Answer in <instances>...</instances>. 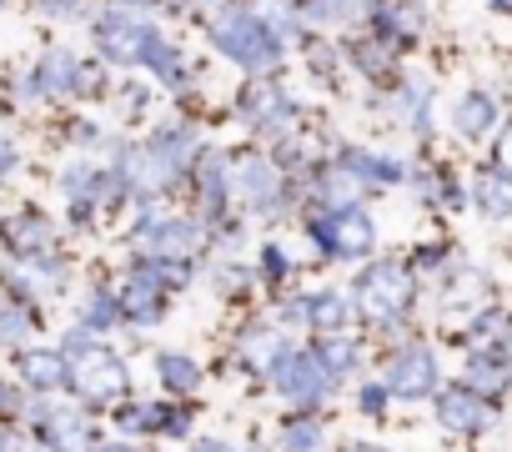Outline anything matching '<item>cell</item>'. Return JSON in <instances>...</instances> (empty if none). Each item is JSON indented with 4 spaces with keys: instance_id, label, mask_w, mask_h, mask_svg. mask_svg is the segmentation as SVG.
Returning <instances> with one entry per match:
<instances>
[{
    "instance_id": "obj_1",
    "label": "cell",
    "mask_w": 512,
    "mask_h": 452,
    "mask_svg": "<svg viewBox=\"0 0 512 452\" xmlns=\"http://www.w3.org/2000/svg\"><path fill=\"white\" fill-rule=\"evenodd\" d=\"M206 26H211V46H216L231 66H241V71H251V76L277 71V61L287 56V46L267 31V21L256 16L251 6H226V11L211 16Z\"/></svg>"
},
{
    "instance_id": "obj_2",
    "label": "cell",
    "mask_w": 512,
    "mask_h": 452,
    "mask_svg": "<svg viewBox=\"0 0 512 452\" xmlns=\"http://www.w3.org/2000/svg\"><path fill=\"white\" fill-rule=\"evenodd\" d=\"M236 116H241L251 131L277 136V131H287V126H292L297 101L277 86V76H251V81H246V91H241V101H236Z\"/></svg>"
},
{
    "instance_id": "obj_3",
    "label": "cell",
    "mask_w": 512,
    "mask_h": 452,
    "mask_svg": "<svg viewBox=\"0 0 512 452\" xmlns=\"http://www.w3.org/2000/svg\"><path fill=\"white\" fill-rule=\"evenodd\" d=\"M146 36H151V21H141V11H126V6H111L96 21V46L111 66H136Z\"/></svg>"
},
{
    "instance_id": "obj_4",
    "label": "cell",
    "mask_w": 512,
    "mask_h": 452,
    "mask_svg": "<svg viewBox=\"0 0 512 452\" xmlns=\"http://www.w3.org/2000/svg\"><path fill=\"white\" fill-rule=\"evenodd\" d=\"M36 81H41V91H46V96H91V91L101 86V71H96V66H86L76 51L51 46V51L36 61Z\"/></svg>"
},
{
    "instance_id": "obj_5",
    "label": "cell",
    "mask_w": 512,
    "mask_h": 452,
    "mask_svg": "<svg viewBox=\"0 0 512 452\" xmlns=\"http://www.w3.org/2000/svg\"><path fill=\"white\" fill-rule=\"evenodd\" d=\"M407 302H412V277H407L402 267H372V272L357 282V307H362L367 317H377V322L402 317Z\"/></svg>"
},
{
    "instance_id": "obj_6",
    "label": "cell",
    "mask_w": 512,
    "mask_h": 452,
    "mask_svg": "<svg viewBox=\"0 0 512 452\" xmlns=\"http://www.w3.org/2000/svg\"><path fill=\"white\" fill-rule=\"evenodd\" d=\"M312 242L332 257H367L372 252V221L357 206H342V211L312 221Z\"/></svg>"
},
{
    "instance_id": "obj_7",
    "label": "cell",
    "mask_w": 512,
    "mask_h": 452,
    "mask_svg": "<svg viewBox=\"0 0 512 452\" xmlns=\"http://www.w3.org/2000/svg\"><path fill=\"white\" fill-rule=\"evenodd\" d=\"M66 377H71L76 392L91 397V402H116V397H126V367H121L116 352H106V347H91L86 357H76Z\"/></svg>"
},
{
    "instance_id": "obj_8",
    "label": "cell",
    "mask_w": 512,
    "mask_h": 452,
    "mask_svg": "<svg viewBox=\"0 0 512 452\" xmlns=\"http://www.w3.org/2000/svg\"><path fill=\"white\" fill-rule=\"evenodd\" d=\"M136 242L156 262H186L201 247V226L196 221H181V216H166V221H146L141 232H136Z\"/></svg>"
},
{
    "instance_id": "obj_9",
    "label": "cell",
    "mask_w": 512,
    "mask_h": 452,
    "mask_svg": "<svg viewBox=\"0 0 512 452\" xmlns=\"http://www.w3.org/2000/svg\"><path fill=\"white\" fill-rule=\"evenodd\" d=\"M272 377H277V387H282L292 402H322V397H327V387L337 382V377L322 367V357H317V352H287V357H282V367H277Z\"/></svg>"
},
{
    "instance_id": "obj_10",
    "label": "cell",
    "mask_w": 512,
    "mask_h": 452,
    "mask_svg": "<svg viewBox=\"0 0 512 452\" xmlns=\"http://www.w3.org/2000/svg\"><path fill=\"white\" fill-rule=\"evenodd\" d=\"M437 387V362L422 347H407L392 367H387V392L392 397H427Z\"/></svg>"
},
{
    "instance_id": "obj_11",
    "label": "cell",
    "mask_w": 512,
    "mask_h": 452,
    "mask_svg": "<svg viewBox=\"0 0 512 452\" xmlns=\"http://www.w3.org/2000/svg\"><path fill=\"white\" fill-rule=\"evenodd\" d=\"M231 186H236V191H241L251 206H272V201H277V186H282L277 161H267V156H246V161L236 166Z\"/></svg>"
},
{
    "instance_id": "obj_12",
    "label": "cell",
    "mask_w": 512,
    "mask_h": 452,
    "mask_svg": "<svg viewBox=\"0 0 512 452\" xmlns=\"http://www.w3.org/2000/svg\"><path fill=\"white\" fill-rule=\"evenodd\" d=\"M136 66H151V76H156L161 86H171V91H181V86H186V71H191V66H186V56H181V51H176L156 26H151V36H146V46H141V61H136Z\"/></svg>"
},
{
    "instance_id": "obj_13",
    "label": "cell",
    "mask_w": 512,
    "mask_h": 452,
    "mask_svg": "<svg viewBox=\"0 0 512 452\" xmlns=\"http://www.w3.org/2000/svg\"><path fill=\"white\" fill-rule=\"evenodd\" d=\"M287 352H292V347H287V337H282V332H272V327H256V332H246V337L236 342V357H241L251 372H277Z\"/></svg>"
},
{
    "instance_id": "obj_14",
    "label": "cell",
    "mask_w": 512,
    "mask_h": 452,
    "mask_svg": "<svg viewBox=\"0 0 512 452\" xmlns=\"http://www.w3.org/2000/svg\"><path fill=\"white\" fill-rule=\"evenodd\" d=\"M6 247L11 252H26V257H36V252H46L51 247V221L46 216H36V211H26V216H11L6 221Z\"/></svg>"
},
{
    "instance_id": "obj_15",
    "label": "cell",
    "mask_w": 512,
    "mask_h": 452,
    "mask_svg": "<svg viewBox=\"0 0 512 452\" xmlns=\"http://www.w3.org/2000/svg\"><path fill=\"white\" fill-rule=\"evenodd\" d=\"M437 417H442V427H452V432H477V427L487 422V412H482V402H477L472 387H467V392H442Z\"/></svg>"
},
{
    "instance_id": "obj_16",
    "label": "cell",
    "mask_w": 512,
    "mask_h": 452,
    "mask_svg": "<svg viewBox=\"0 0 512 452\" xmlns=\"http://www.w3.org/2000/svg\"><path fill=\"white\" fill-rule=\"evenodd\" d=\"M151 151L161 156V166L176 176L181 166H191L196 161V136L186 131V126H161L156 136H151Z\"/></svg>"
},
{
    "instance_id": "obj_17",
    "label": "cell",
    "mask_w": 512,
    "mask_h": 452,
    "mask_svg": "<svg viewBox=\"0 0 512 452\" xmlns=\"http://www.w3.org/2000/svg\"><path fill=\"white\" fill-rule=\"evenodd\" d=\"M116 312H126L131 322H156V317H161V292H156V282H146V277L136 272V277L121 287Z\"/></svg>"
},
{
    "instance_id": "obj_18",
    "label": "cell",
    "mask_w": 512,
    "mask_h": 452,
    "mask_svg": "<svg viewBox=\"0 0 512 452\" xmlns=\"http://www.w3.org/2000/svg\"><path fill=\"white\" fill-rule=\"evenodd\" d=\"M492 121H497V101H492L487 91H467V96L457 101V131H462L467 141H477L482 131H492Z\"/></svg>"
},
{
    "instance_id": "obj_19",
    "label": "cell",
    "mask_w": 512,
    "mask_h": 452,
    "mask_svg": "<svg viewBox=\"0 0 512 452\" xmlns=\"http://www.w3.org/2000/svg\"><path fill=\"white\" fill-rule=\"evenodd\" d=\"M302 307V317L317 327V332H337V327H347V317H352V302L342 297V292H322V297H307V302H297Z\"/></svg>"
},
{
    "instance_id": "obj_20",
    "label": "cell",
    "mask_w": 512,
    "mask_h": 452,
    "mask_svg": "<svg viewBox=\"0 0 512 452\" xmlns=\"http://www.w3.org/2000/svg\"><path fill=\"white\" fill-rule=\"evenodd\" d=\"M46 437H51L56 452H81L91 442V427L76 412H46Z\"/></svg>"
},
{
    "instance_id": "obj_21",
    "label": "cell",
    "mask_w": 512,
    "mask_h": 452,
    "mask_svg": "<svg viewBox=\"0 0 512 452\" xmlns=\"http://www.w3.org/2000/svg\"><path fill=\"white\" fill-rule=\"evenodd\" d=\"M21 367H26V382H31L36 392H56V387L66 382V372H71L61 352H26Z\"/></svg>"
},
{
    "instance_id": "obj_22",
    "label": "cell",
    "mask_w": 512,
    "mask_h": 452,
    "mask_svg": "<svg viewBox=\"0 0 512 452\" xmlns=\"http://www.w3.org/2000/svg\"><path fill=\"white\" fill-rule=\"evenodd\" d=\"M156 377L166 382V392H196L201 367H196L191 357H181V352H161V357H156Z\"/></svg>"
},
{
    "instance_id": "obj_23",
    "label": "cell",
    "mask_w": 512,
    "mask_h": 452,
    "mask_svg": "<svg viewBox=\"0 0 512 452\" xmlns=\"http://www.w3.org/2000/svg\"><path fill=\"white\" fill-rule=\"evenodd\" d=\"M352 66H357L362 76H387V71H392V46L377 41V36H367V41L352 46Z\"/></svg>"
},
{
    "instance_id": "obj_24",
    "label": "cell",
    "mask_w": 512,
    "mask_h": 452,
    "mask_svg": "<svg viewBox=\"0 0 512 452\" xmlns=\"http://www.w3.org/2000/svg\"><path fill=\"white\" fill-rule=\"evenodd\" d=\"M362 11V0H307L302 6V21H317V26H342Z\"/></svg>"
},
{
    "instance_id": "obj_25",
    "label": "cell",
    "mask_w": 512,
    "mask_h": 452,
    "mask_svg": "<svg viewBox=\"0 0 512 452\" xmlns=\"http://www.w3.org/2000/svg\"><path fill=\"white\" fill-rule=\"evenodd\" d=\"M191 166H196V181H201L206 206H221V196H226V161L221 156H196Z\"/></svg>"
},
{
    "instance_id": "obj_26",
    "label": "cell",
    "mask_w": 512,
    "mask_h": 452,
    "mask_svg": "<svg viewBox=\"0 0 512 452\" xmlns=\"http://www.w3.org/2000/svg\"><path fill=\"white\" fill-rule=\"evenodd\" d=\"M477 201L487 216H507L512 211V181L507 176H477Z\"/></svg>"
},
{
    "instance_id": "obj_27",
    "label": "cell",
    "mask_w": 512,
    "mask_h": 452,
    "mask_svg": "<svg viewBox=\"0 0 512 452\" xmlns=\"http://www.w3.org/2000/svg\"><path fill=\"white\" fill-rule=\"evenodd\" d=\"M467 387L497 392V387H502V367H497L492 357H472V362H467Z\"/></svg>"
},
{
    "instance_id": "obj_28",
    "label": "cell",
    "mask_w": 512,
    "mask_h": 452,
    "mask_svg": "<svg viewBox=\"0 0 512 452\" xmlns=\"http://www.w3.org/2000/svg\"><path fill=\"white\" fill-rule=\"evenodd\" d=\"M317 357H322V367H327L332 377H342V372L352 367L357 347H352V342H322V347H317Z\"/></svg>"
},
{
    "instance_id": "obj_29",
    "label": "cell",
    "mask_w": 512,
    "mask_h": 452,
    "mask_svg": "<svg viewBox=\"0 0 512 452\" xmlns=\"http://www.w3.org/2000/svg\"><path fill=\"white\" fill-rule=\"evenodd\" d=\"M287 452H322V427L317 422H297V427H287Z\"/></svg>"
},
{
    "instance_id": "obj_30",
    "label": "cell",
    "mask_w": 512,
    "mask_h": 452,
    "mask_svg": "<svg viewBox=\"0 0 512 452\" xmlns=\"http://www.w3.org/2000/svg\"><path fill=\"white\" fill-rule=\"evenodd\" d=\"M111 317H116V297H106V292H101V297H91V302H86L81 327H86V332H96V327H106Z\"/></svg>"
},
{
    "instance_id": "obj_31",
    "label": "cell",
    "mask_w": 512,
    "mask_h": 452,
    "mask_svg": "<svg viewBox=\"0 0 512 452\" xmlns=\"http://www.w3.org/2000/svg\"><path fill=\"white\" fill-rule=\"evenodd\" d=\"M307 66H312V76H332L337 71V51L327 41H307Z\"/></svg>"
},
{
    "instance_id": "obj_32",
    "label": "cell",
    "mask_w": 512,
    "mask_h": 452,
    "mask_svg": "<svg viewBox=\"0 0 512 452\" xmlns=\"http://www.w3.org/2000/svg\"><path fill=\"white\" fill-rule=\"evenodd\" d=\"M26 327H31V317H26V312H16V307L0 312V342H21V337H26Z\"/></svg>"
},
{
    "instance_id": "obj_33",
    "label": "cell",
    "mask_w": 512,
    "mask_h": 452,
    "mask_svg": "<svg viewBox=\"0 0 512 452\" xmlns=\"http://www.w3.org/2000/svg\"><path fill=\"white\" fill-rule=\"evenodd\" d=\"M116 101L126 106V116H136V111L146 106V86H121V91H116Z\"/></svg>"
},
{
    "instance_id": "obj_34",
    "label": "cell",
    "mask_w": 512,
    "mask_h": 452,
    "mask_svg": "<svg viewBox=\"0 0 512 452\" xmlns=\"http://www.w3.org/2000/svg\"><path fill=\"white\" fill-rule=\"evenodd\" d=\"M86 6V0H41V11H51V16H76Z\"/></svg>"
},
{
    "instance_id": "obj_35",
    "label": "cell",
    "mask_w": 512,
    "mask_h": 452,
    "mask_svg": "<svg viewBox=\"0 0 512 452\" xmlns=\"http://www.w3.org/2000/svg\"><path fill=\"white\" fill-rule=\"evenodd\" d=\"M16 161H21V156H16V146H11L6 136H0V176H11V171H16Z\"/></svg>"
},
{
    "instance_id": "obj_36",
    "label": "cell",
    "mask_w": 512,
    "mask_h": 452,
    "mask_svg": "<svg viewBox=\"0 0 512 452\" xmlns=\"http://www.w3.org/2000/svg\"><path fill=\"white\" fill-rule=\"evenodd\" d=\"M267 277H287V252L267 247Z\"/></svg>"
},
{
    "instance_id": "obj_37",
    "label": "cell",
    "mask_w": 512,
    "mask_h": 452,
    "mask_svg": "<svg viewBox=\"0 0 512 452\" xmlns=\"http://www.w3.org/2000/svg\"><path fill=\"white\" fill-rule=\"evenodd\" d=\"M497 161H502V171H512V121H507V131L497 141Z\"/></svg>"
},
{
    "instance_id": "obj_38",
    "label": "cell",
    "mask_w": 512,
    "mask_h": 452,
    "mask_svg": "<svg viewBox=\"0 0 512 452\" xmlns=\"http://www.w3.org/2000/svg\"><path fill=\"white\" fill-rule=\"evenodd\" d=\"M16 407H21V397H16L6 382H0V412H16Z\"/></svg>"
},
{
    "instance_id": "obj_39",
    "label": "cell",
    "mask_w": 512,
    "mask_h": 452,
    "mask_svg": "<svg viewBox=\"0 0 512 452\" xmlns=\"http://www.w3.org/2000/svg\"><path fill=\"white\" fill-rule=\"evenodd\" d=\"M362 407H367V412H382V387H367V397H362Z\"/></svg>"
},
{
    "instance_id": "obj_40",
    "label": "cell",
    "mask_w": 512,
    "mask_h": 452,
    "mask_svg": "<svg viewBox=\"0 0 512 452\" xmlns=\"http://www.w3.org/2000/svg\"><path fill=\"white\" fill-rule=\"evenodd\" d=\"M111 6H126V11H151V6H161V0H111Z\"/></svg>"
},
{
    "instance_id": "obj_41",
    "label": "cell",
    "mask_w": 512,
    "mask_h": 452,
    "mask_svg": "<svg viewBox=\"0 0 512 452\" xmlns=\"http://www.w3.org/2000/svg\"><path fill=\"white\" fill-rule=\"evenodd\" d=\"M191 452H231V447H226V442H196Z\"/></svg>"
},
{
    "instance_id": "obj_42",
    "label": "cell",
    "mask_w": 512,
    "mask_h": 452,
    "mask_svg": "<svg viewBox=\"0 0 512 452\" xmlns=\"http://www.w3.org/2000/svg\"><path fill=\"white\" fill-rule=\"evenodd\" d=\"M106 452H136V447H126V442H121V447H106Z\"/></svg>"
},
{
    "instance_id": "obj_43",
    "label": "cell",
    "mask_w": 512,
    "mask_h": 452,
    "mask_svg": "<svg viewBox=\"0 0 512 452\" xmlns=\"http://www.w3.org/2000/svg\"><path fill=\"white\" fill-rule=\"evenodd\" d=\"M0 452H11V442H6V432H0Z\"/></svg>"
},
{
    "instance_id": "obj_44",
    "label": "cell",
    "mask_w": 512,
    "mask_h": 452,
    "mask_svg": "<svg viewBox=\"0 0 512 452\" xmlns=\"http://www.w3.org/2000/svg\"><path fill=\"white\" fill-rule=\"evenodd\" d=\"M11 6H16V0H0V11H11Z\"/></svg>"
},
{
    "instance_id": "obj_45",
    "label": "cell",
    "mask_w": 512,
    "mask_h": 452,
    "mask_svg": "<svg viewBox=\"0 0 512 452\" xmlns=\"http://www.w3.org/2000/svg\"><path fill=\"white\" fill-rule=\"evenodd\" d=\"M357 452H377V447H357Z\"/></svg>"
}]
</instances>
